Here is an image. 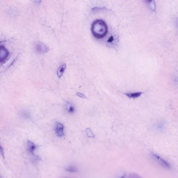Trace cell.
<instances>
[{
  "label": "cell",
  "mask_w": 178,
  "mask_h": 178,
  "mask_svg": "<svg viewBox=\"0 0 178 178\" xmlns=\"http://www.w3.org/2000/svg\"><path fill=\"white\" fill-rule=\"evenodd\" d=\"M66 68V64H64L61 66L60 68L58 69L57 71V75L59 78H61Z\"/></svg>",
  "instance_id": "obj_7"
},
{
  "label": "cell",
  "mask_w": 178,
  "mask_h": 178,
  "mask_svg": "<svg viewBox=\"0 0 178 178\" xmlns=\"http://www.w3.org/2000/svg\"><path fill=\"white\" fill-rule=\"evenodd\" d=\"M150 7V9L153 11H156V4L154 0H144Z\"/></svg>",
  "instance_id": "obj_8"
},
{
  "label": "cell",
  "mask_w": 178,
  "mask_h": 178,
  "mask_svg": "<svg viewBox=\"0 0 178 178\" xmlns=\"http://www.w3.org/2000/svg\"><path fill=\"white\" fill-rule=\"evenodd\" d=\"M142 94L141 92H136L134 93H130L126 94V95L131 98H137L141 95Z\"/></svg>",
  "instance_id": "obj_10"
},
{
  "label": "cell",
  "mask_w": 178,
  "mask_h": 178,
  "mask_svg": "<svg viewBox=\"0 0 178 178\" xmlns=\"http://www.w3.org/2000/svg\"><path fill=\"white\" fill-rule=\"evenodd\" d=\"M66 109L67 111L69 113H73L75 111L74 106L69 102H67V103Z\"/></svg>",
  "instance_id": "obj_9"
},
{
  "label": "cell",
  "mask_w": 178,
  "mask_h": 178,
  "mask_svg": "<svg viewBox=\"0 0 178 178\" xmlns=\"http://www.w3.org/2000/svg\"><path fill=\"white\" fill-rule=\"evenodd\" d=\"M29 151L32 155H34V151L36 149V146L34 143L30 141H28Z\"/></svg>",
  "instance_id": "obj_6"
},
{
  "label": "cell",
  "mask_w": 178,
  "mask_h": 178,
  "mask_svg": "<svg viewBox=\"0 0 178 178\" xmlns=\"http://www.w3.org/2000/svg\"><path fill=\"white\" fill-rule=\"evenodd\" d=\"M35 1H36V2L38 4H40L41 2V0H35Z\"/></svg>",
  "instance_id": "obj_16"
},
{
  "label": "cell",
  "mask_w": 178,
  "mask_h": 178,
  "mask_svg": "<svg viewBox=\"0 0 178 178\" xmlns=\"http://www.w3.org/2000/svg\"><path fill=\"white\" fill-rule=\"evenodd\" d=\"M63 125L62 123L58 122L56 123L55 132L57 136L62 137L64 135Z\"/></svg>",
  "instance_id": "obj_5"
},
{
  "label": "cell",
  "mask_w": 178,
  "mask_h": 178,
  "mask_svg": "<svg viewBox=\"0 0 178 178\" xmlns=\"http://www.w3.org/2000/svg\"><path fill=\"white\" fill-rule=\"evenodd\" d=\"M77 95L80 97H82V98H86V97L85 95L82 94L80 93H77Z\"/></svg>",
  "instance_id": "obj_14"
},
{
  "label": "cell",
  "mask_w": 178,
  "mask_h": 178,
  "mask_svg": "<svg viewBox=\"0 0 178 178\" xmlns=\"http://www.w3.org/2000/svg\"><path fill=\"white\" fill-rule=\"evenodd\" d=\"M0 60L1 62H4L7 59L9 55V53L7 49L3 46H1L0 47Z\"/></svg>",
  "instance_id": "obj_4"
},
{
  "label": "cell",
  "mask_w": 178,
  "mask_h": 178,
  "mask_svg": "<svg viewBox=\"0 0 178 178\" xmlns=\"http://www.w3.org/2000/svg\"><path fill=\"white\" fill-rule=\"evenodd\" d=\"M151 156L153 159L162 167L167 169L171 168V166L169 165V163L157 154L152 153V154Z\"/></svg>",
  "instance_id": "obj_2"
},
{
  "label": "cell",
  "mask_w": 178,
  "mask_h": 178,
  "mask_svg": "<svg viewBox=\"0 0 178 178\" xmlns=\"http://www.w3.org/2000/svg\"><path fill=\"white\" fill-rule=\"evenodd\" d=\"M86 132L87 134V135L89 137H94V135L93 133L92 132L91 130L90 129V128H87V129H86Z\"/></svg>",
  "instance_id": "obj_12"
},
{
  "label": "cell",
  "mask_w": 178,
  "mask_h": 178,
  "mask_svg": "<svg viewBox=\"0 0 178 178\" xmlns=\"http://www.w3.org/2000/svg\"><path fill=\"white\" fill-rule=\"evenodd\" d=\"M91 30L93 36L97 39L104 38L108 32V27L102 20H97L92 24Z\"/></svg>",
  "instance_id": "obj_1"
},
{
  "label": "cell",
  "mask_w": 178,
  "mask_h": 178,
  "mask_svg": "<svg viewBox=\"0 0 178 178\" xmlns=\"http://www.w3.org/2000/svg\"><path fill=\"white\" fill-rule=\"evenodd\" d=\"M0 149H1V153L4 159V152L3 148V147H2L1 145V148H0Z\"/></svg>",
  "instance_id": "obj_13"
},
{
  "label": "cell",
  "mask_w": 178,
  "mask_h": 178,
  "mask_svg": "<svg viewBox=\"0 0 178 178\" xmlns=\"http://www.w3.org/2000/svg\"><path fill=\"white\" fill-rule=\"evenodd\" d=\"M35 51L39 54H43L47 52L48 50L47 47L42 42H37L34 46Z\"/></svg>",
  "instance_id": "obj_3"
},
{
  "label": "cell",
  "mask_w": 178,
  "mask_h": 178,
  "mask_svg": "<svg viewBox=\"0 0 178 178\" xmlns=\"http://www.w3.org/2000/svg\"><path fill=\"white\" fill-rule=\"evenodd\" d=\"M176 24L177 26L178 27V18H177L176 20Z\"/></svg>",
  "instance_id": "obj_17"
},
{
  "label": "cell",
  "mask_w": 178,
  "mask_h": 178,
  "mask_svg": "<svg viewBox=\"0 0 178 178\" xmlns=\"http://www.w3.org/2000/svg\"><path fill=\"white\" fill-rule=\"evenodd\" d=\"M113 37L112 36H111V37H110V38H109V39H108V42H109V43H111V42H112L113 41Z\"/></svg>",
  "instance_id": "obj_15"
},
{
  "label": "cell",
  "mask_w": 178,
  "mask_h": 178,
  "mask_svg": "<svg viewBox=\"0 0 178 178\" xmlns=\"http://www.w3.org/2000/svg\"><path fill=\"white\" fill-rule=\"evenodd\" d=\"M66 170L68 172L71 173H75L78 172V169L75 166H70L66 168Z\"/></svg>",
  "instance_id": "obj_11"
}]
</instances>
